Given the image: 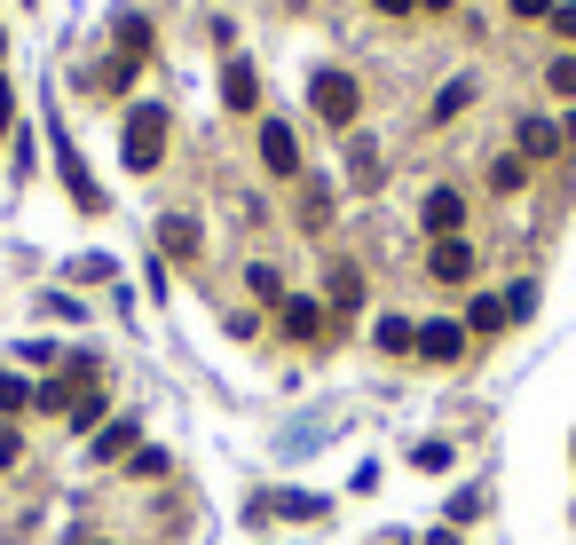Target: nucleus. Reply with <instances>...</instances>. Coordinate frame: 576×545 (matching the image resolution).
I'll use <instances>...</instances> for the list:
<instances>
[{"mask_svg": "<svg viewBox=\"0 0 576 545\" xmlns=\"http://www.w3.org/2000/svg\"><path fill=\"white\" fill-rule=\"evenodd\" d=\"M158 151H166V111H158V104H134L127 127H119V158L134 166V175H151Z\"/></svg>", "mask_w": 576, "mask_h": 545, "instance_id": "nucleus-1", "label": "nucleus"}, {"mask_svg": "<svg viewBox=\"0 0 576 545\" xmlns=\"http://www.w3.org/2000/svg\"><path fill=\"white\" fill-rule=\"evenodd\" d=\"M356 104H363V95H356L348 72H316V80H309V111H316L324 127H356Z\"/></svg>", "mask_w": 576, "mask_h": 545, "instance_id": "nucleus-2", "label": "nucleus"}, {"mask_svg": "<svg viewBox=\"0 0 576 545\" xmlns=\"http://www.w3.org/2000/svg\"><path fill=\"white\" fill-rule=\"evenodd\" d=\"M56 175H63V190H72V206H80V214H104V190H95L87 158H80L72 143H56Z\"/></svg>", "mask_w": 576, "mask_h": 545, "instance_id": "nucleus-3", "label": "nucleus"}, {"mask_svg": "<svg viewBox=\"0 0 576 545\" xmlns=\"http://www.w3.org/2000/svg\"><path fill=\"white\" fill-rule=\"evenodd\" d=\"M419 222H427L434 237H458V229H466V198H458L451 182H434V190H427V206H419Z\"/></svg>", "mask_w": 576, "mask_h": 545, "instance_id": "nucleus-4", "label": "nucleus"}, {"mask_svg": "<svg viewBox=\"0 0 576 545\" xmlns=\"http://www.w3.org/2000/svg\"><path fill=\"white\" fill-rule=\"evenodd\" d=\"M221 104H229V111H261V72H253L245 56L221 63Z\"/></svg>", "mask_w": 576, "mask_h": 545, "instance_id": "nucleus-5", "label": "nucleus"}, {"mask_svg": "<svg viewBox=\"0 0 576 545\" xmlns=\"http://www.w3.org/2000/svg\"><path fill=\"white\" fill-rule=\"evenodd\" d=\"M419 356H427V364H458V356H466V324H451V317L419 324Z\"/></svg>", "mask_w": 576, "mask_h": 545, "instance_id": "nucleus-6", "label": "nucleus"}, {"mask_svg": "<svg viewBox=\"0 0 576 545\" xmlns=\"http://www.w3.org/2000/svg\"><path fill=\"white\" fill-rule=\"evenodd\" d=\"M261 166H268V175H300V151H292V127L285 119H261Z\"/></svg>", "mask_w": 576, "mask_h": 545, "instance_id": "nucleus-7", "label": "nucleus"}, {"mask_svg": "<svg viewBox=\"0 0 576 545\" xmlns=\"http://www.w3.org/2000/svg\"><path fill=\"white\" fill-rule=\"evenodd\" d=\"M427 269H434V277H443V285H466V277H473V246H466V237H434Z\"/></svg>", "mask_w": 576, "mask_h": 545, "instance_id": "nucleus-8", "label": "nucleus"}, {"mask_svg": "<svg viewBox=\"0 0 576 545\" xmlns=\"http://www.w3.org/2000/svg\"><path fill=\"white\" fill-rule=\"evenodd\" d=\"M261 514H292V522H316L324 514V498H309V490H277V498H253V522Z\"/></svg>", "mask_w": 576, "mask_h": 545, "instance_id": "nucleus-9", "label": "nucleus"}, {"mask_svg": "<svg viewBox=\"0 0 576 545\" xmlns=\"http://www.w3.org/2000/svg\"><path fill=\"white\" fill-rule=\"evenodd\" d=\"M158 246L175 253V261H197V246H206V237H197V222H190V214H166V222H158Z\"/></svg>", "mask_w": 576, "mask_h": 545, "instance_id": "nucleus-10", "label": "nucleus"}, {"mask_svg": "<svg viewBox=\"0 0 576 545\" xmlns=\"http://www.w3.org/2000/svg\"><path fill=\"white\" fill-rule=\"evenodd\" d=\"M553 151H561V127L553 119H521V166L529 158H553Z\"/></svg>", "mask_w": 576, "mask_h": 545, "instance_id": "nucleus-11", "label": "nucleus"}, {"mask_svg": "<svg viewBox=\"0 0 576 545\" xmlns=\"http://www.w3.org/2000/svg\"><path fill=\"white\" fill-rule=\"evenodd\" d=\"M371 340H380L387 356H419V324H403V317H380V332H371Z\"/></svg>", "mask_w": 576, "mask_h": 545, "instance_id": "nucleus-12", "label": "nucleus"}, {"mask_svg": "<svg viewBox=\"0 0 576 545\" xmlns=\"http://www.w3.org/2000/svg\"><path fill=\"white\" fill-rule=\"evenodd\" d=\"M285 332L292 340H316L324 332V309H316V300H285Z\"/></svg>", "mask_w": 576, "mask_h": 545, "instance_id": "nucleus-13", "label": "nucleus"}, {"mask_svg": "<svg viewBox=\"0 0 576 545\" xmlns=\"http://www.w3.org/2000/svg\"><path fill=\"white\" fill-rule=\"evenodd\" d=\"M300 222H309V229L332 222V182H309V190H300Z\"/></svg>", "mask_w": 576, "mask_h": 545, "instance_id": "nucleus-14", "label": "nucleus"}, {"mask_svg": "<svg viewBox=\"0 0 576 545\" xmlns=\"http://www.w3.org/2000/svg\"><path fill=\"white\" fill-rule=\"evenodd\" d=\"M119 451H134V419H111L104 435H95V451H87V459H119Z\"/></svg>", "mask_w": 576, "mask_h": 545, "instance_id": "nucleus-15", "label": "nucleus"}, {"mask_svg": "<svg viewBox=\"0 0 576 545\" xmlns=\"http://www.w3.org/2000/svg\"><path fill=\"white\" fill-rule=\"evenodd\" d=\"M497 324H505V293H482L473 317H466V332H497Z\"/></svg>", "mask_w": 576, "mask_h": 545, "instance_id": "nucleus-16", "label": "nucleus"}, {"mask_svg": "<svg viewBox=\"0 0 576 545\" xmlns=\"http://www.w3.org/2000/svg\"><path fill=\"white\" fill-rule=\"evenodd\" d=\"M356 300H363V277L340 261V269H332V309H356Z\"/></svg>", "mask_w": 576, "mask_h": 545, "instance_id": "nucleus-17", "label": "nucleus"}, {"mask_svg": "<svg viewBox=\"0 0 576 545\" xmlns=\"http://www.w3.org/2000/svg\"><path fill=\"white\" fill-rule=\"evenodd\" d=\"M348 175H356V190H380V151H371V143H356V158H348Z\"/></svg>", "mask_w": 576, "mask_h": 545, "instance_id": "nucleus-18", "label": "nucleus"}, {"mask_svg": "<svg viewBox=\"0 0 576 545\" xmlns=\"http://www.w3.org/2000/svg\"><path fill=\"white\" fill-rule=\"evenodd\" d=\"M466 104H473V80H451L443 95H434V119H458Z\"/></svg>", "mask_w": 576, "mask_h": 545, "instance_id": "nucleus-19", "label": "nucleus"}, {"mask_svg": "<svg viewBox=\"0 0 576 545\" xmlns=\"http://www.w3.org/2000/svg\"><path fill=\"white\" fill-rule=\"evenodd\" d=\"M245 285H253V300H285V277H277L268 261H253V269H245Z\"/></svg>", "mask_w": 576, "mask_h": 545, "instance_id": "nucleus-20", "label": "nucleus"}, {"mask_svg": "<svg viewBox=\"0 0 576 545\" xmlns=\"http://www.w3.org/2000/svg\"><path fill=\"white\" fill-rule=\"evenodd\" d=\"M411 466H419V474H443V466H451V442H419Z\"/></svg>", "mask_w": 576, "mask_h": 545, "instance_id": "nucleus-21", "label": "nucleus"}, {"mask_svg": "<svg viewBox=\"0 0 576 545\" xmlns=\"http://www.w3.org/2000/svg\"><path fill=\"white\" fill-rule=\"evenodd\" d=\"M72 277H80V285H104V277H111V261H104V253H80V261H72Z\"/></svg>", "mask_w": 576, "mask_h": 545, "instance_id": "nucleus-22", "label": "nucleus"}, {"mask_svg": "<svg viewBox=\"0 0 576 545\" xmlns=\"http://www.w3.org/2000/svg\"><path fill=\"white\" fill-rule=\"evenodd\" d=\"M63 419H72V427H95V419H104V395H72V412H63Z\"/></svg>", "mask_w": 576, "mask_h": 545, "instance_id": "nucleus-23", "label": "nucleus"}, {"mask_svg": "<svg viewBox=\"0 0 576 545\" xmlns=\"http://www.w3.org/2000/svg\"><path fill=\"white\" fill-rule=\"evenodd\" d=\"M545 80H553V95H576V56H553Z\"/></svg>", "mask_w": 576, "mask_h": 545, "instance_id": "nucleus-24", "label": "nucleus"}, {"mask_svg": "<svg viewBox=\"0 0 576 545\" xmlns=\"http://www.w3.org/2000/svg\"><path fill=\"white\" fill-rule=\"evenodd\" d=\"M521 175H529L521 158H497V166H490V182H497V190H521Z\"/></svg>", "mask_w": 576, "mask_h": 545, "instance_id": "nucleus-25", "label": "nucleus"}, {"mask_svg": "<svg viewBox=\"0 0 576 545\" xmlns=\"http://www.w3.org/2000/svg\"><path fill=\"white\" fill-rule=\"evenodd\" d=\"M482 506H490L482 490H458V498H451V522H473V514H482Z\"/></svg>", "mask_w": 576, "mask_h": 545, "instance_id": "nucleus-26", "label": "nucleus"}, {"mask_svg": "<svg viewBox=\"0 0 576 545\" xmlns=\"http://www.w3.org/2000/svg\"><path fill=\"white\" fill-rule=\"evenodd\" d=\"M553 32H561L568 48H576V0H568V9H553Z\"/></svg>", "mask_w": 576, "mask_h": 545, "instance_id": "nucleus-27", "label": "nucleus"}, {"mask_svg": "<svg viewBox=\"0 0 576 545\" xmlns=\"http://www.w3.org/2000/svg\"><path fill=\"white\" fill-rule=\"evenodd\" d=\"M24 459V442H16V427H0V466H16Z\"/></svg>", "mask_w": 576, "mask_h": 545, "instance_id": "nucleus-28", "label": "nucleus"}, {"mask_svg": "<svg viewBox=\"0 0 576 545\" xmlns=\"http://www.w3.org/2000/svg\"><path fill=\"white\" fill-rule=\"evenodd\" d=\"M9 119H16V87H9V80H0V127H9Z\"/></svg>", "mask_w": 576, "mask_h": 545, "instance_id": "nucleus-29", "label": "nucleus"}, {"mask_svg": "<svg viewBox=\"0 0 576 545\" xmlns=\"http://www.w3.org/2000/svg\"><path fill=\"white\" fill-rule=\"evenodd\" d=\"M514 16H553V0H514Z\"/></svg>", "mask_w": 576, "mask_h": 545, "instance_id": "nucleus-30", "label": "nucleus"}, {"mask_svg": "<svg viewBox=\"0 0 576 545\" xmlns=\"http://www.w3.org/2000/svg\"><path fill=\"white\" fill-rule=\"evenodd\" d=\"M371 9H387V16H411V9H419V0H371Z\"/></svg>", "mask_w": 576, "mask_h": 545, "instance_id": "nucleus-31", "label": "nucleus"}, {"mask_svg": "<svg viewBox=\"0 0 576 545\" xmlns=\"http://www.w3.org/2000/svg\"><path fill=\"white\" fill-rule=\"evenodd\" d=\"M419 9H458V0H419Z\"/></svg>", "mask_w": 576, "mask_h": 545, "instance_id": "nucleus-32", "label": "nucleus"}, {"mask_svg": "<svg viewBox=\"0 0 576 545\" xmlns=\"http://www.w3.org/2000/svg\"><path fill=\"white\" fill-rule=\"evenodd\" d=\"M80 545H104V537H80Z\"/></svg>", "mask_w": 576, "mask_h": 545, "instance_id": "nucleus-33", "label": "nucleus"}, {"mask_svg": "<svg viewBox=\"0 0 576 545\" xmlns=\"http://www.w3.org/2000/svg\"><path fill=\"white\" fill-rule=\"evenodd\" d=\"M380 545H403V537H380Z\"/></svg>", "mask_w": 576, "mask_h": 545, "instance_id": "nucleus-34", "label": "nucleus"}]
</instances>
